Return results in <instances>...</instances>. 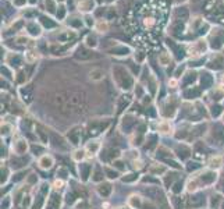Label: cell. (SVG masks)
Returning <instances> with one entry per match:
<instances>
[{
	"instance_id": "1",
	"label": "cell",
	"mask_w": 224,
	"mask_h": 209,
	"mask_svg": "<svg viewBox=\"0 0 224 209\" xmlns=\"http://www.w3.org/2000/svg\"><path fill=\"white\" fill-rule=\"evenodd\" d=\"M217 180V172L212 169H206L203 172H199L198 174H195L194 177L188 180L187 183V190L189 192H196L199 188H205L207 185L215 184V181Z\"/></svg>"
},
{
	"instance_id": "5",
	"label": "cell",
	"mask_w": 224,
	"mask_h": 209,
	"mask_svg": "<svg viewBox=\"0 0 224 209\" xmlns=\"http://www.w3.org/2000/svg\"><path fill=\"white\" fill-rule=\"evenodd\" d=\"M209 49V43L206 42L205 39H199L192 42L191 45L188 46V53L192 56V57H199V56H203L205 52Z\"/></svg>"
},
{
	"instance_id": "15",
	"label": "cell",
	"mask_w": 224,
	"mask_h": 209,
	"mask_svg": "<svg viewBox=\"0 0 224 209\" xmlns=\"http://www.w3.org/2000/svg\"><path fill=\"white\" fill-rule=\"evenodd\" d=\"M158 133L164 134V135H170V134H173V126H171V123H170L169 120L159 121V124H158Z\"/></svg>"
},
{
	"instance_id": "8",
	"label": "cell",
	"mask_w": 224,
	"mask_h": 209,
	"mask_svg": "<svg viewBox=\"0 0 224 209\" xmlns=\"http://www.w3.org/2000/svg\"><path fill=\"white\" fill-rule=\"evenodd\" d=\"M46 209H61V195L59 191H53L46 199Z\"/></svg>"
},
{
	"instance_id": "2",
	"label": "cell",
	"mask_w": 224,
	"mask_h": 209,
	"mask_svg": "<svg viewBox=\"0 0 224 209\" xmlns=\"http://www.w3.org/2000/svg\"><path fill=\"white\" fill-rule=\"evenodd\" d=\"M113 81L117 84V87L123 91H130L134 87V78L128 70L124 66H114L113 67Z\"/></svg>"
},
{
	"instance_id": "10",
	"label": "cell",
	"mask_w": 224,
	"mask_h": 209,
	"mask_svg": "<svg viewBox=\"0 0 224 209\" xmlns=\"http://www.w3.org/2000/svg\"><path fill=\"white\" fill-rule=\"evenodd\" d=\"M39 59H40V53H39V50H36V48H29L28 50H25V53H24L25 63L33 66Z\"/></svg>"
},
{
	"instance_id": "4",
	"label": "cell",
	"mask_w": 224,
	"mask_h": 209,
	"mask_svg": "<svg viewBox=\"0 0 224 209\" xmlns=\"http://www.w3.org/2000/svg\"><path fill=\"white\" fill-rule=\"evenodd\" d=\"M209 46L212 49H220L224 46V29L213 28L209 33Z\"/></svg>"
},
{
	"instance_id": "11",
	"label": "cell",
	"mask_w": 224,
	"mask_h": 209,
	"mask_svg": "<svg viewBox=\"0 0 224 209\" xmlns=\"http://www.w3.org/2000/svg\"><path fill=\"white\" fill-rule=\"evenodd\" d=\"M53 164H55V158H53L51 155H49V153L42 155V156H39V159H38V166H39L40 169H43V170L51 169Z\"/></svg>"
},
{
	"instance_id": "46",
	"label": "cell",
	"mask_w": 224,
	"mask_h": 209,
	"mask_svg": "<svg viewBox=\"0 0 224 209\" xmlns=\"http://www.w3.org/2000/svg\"><path fill=\"white\" fill-rule=\"evenodd\" d=\"M221 84L224 85V74H223V77H221Z\"/></svg>"
},
{
	"instance_id": "22",
	"label": "cell",
	"mask_w": 224,
	"mask_h": 209,
	"mask_svg": "<svg viewBox=\"0 0 224 209\" xmlns=\"http://www.w3.org/2000/svg\"><path fill=\"white\" fill-rule=\"evenodd\" d=\"M207 166H209V169L212 170H217L220 169L221 166H223V158L221 156H210L209 161H207Z\"/></svg>"
},
{
	"instance_id": "38",
	"label": "cell",
	"mask_w": 224,
	"mask_h": 209,
	"mask_svg": "<svg viewBox=\"0 0 224 209\" xmlns=\"http://www.w3.org/2000/svg\"><path fill=\"white\" fill-rule=\"evenodd\" d=\"M171 191H173L174 194H180L182 191V183L181 181H177L173 184V187H171Z\"/></svg>"
},
{
	"instance_id": "31",
	"label": "cell",
	"mask_w": 224,
	"mask_h": 209,
	"mask_svg": "<svg viewBox=\"0 0 224 209\" xmlns=\"http://www.w3.org/2000/svg\"><path fill=\"white\" fill-rule=\"evenodd\" d=\"M86 156V153H85V149H75V151L73 152V155H71V158H73V161L78 162V163H81L82 159Z\"/></svg>"
},
{
	"instance_id": "41",
	"label": "cell",
	"mask_w": 224,
	"mask_h": 209,
	"mask_svg": "<svg viewBox=\"0 0 224 209\" xmlns=\"http://www.w3.org/2000/svg\"><path fill=\"white\" fill-rule=\"evenodd\" d=\"M28 184L29 185H33V184H36L38 183V176L36 174H29V177H28Z\"/></svg>"
},
{
	"instance_id": "18",
	"label": "cell",
	"mask_w": 224,
	"mask_h": 209,
	"mask_svg": "<svg viewBox=\"0 0 224 209\" xmlns=\"http://www.w3.org/2000/svg\"><path fill=\"white\" fill-rule=\"evenodd\" d=\"M106 127H107V126L103 124V121H92L91 124H89L88 131H89V134H91V135H96V134L102 133V131L104 130Z\"/></svg>"
},
{
	"instance_id": "20",
	"label": "cell",
	"mask_w": 224,
	"mask_h": 209,
	"mask_svg": "<svg viewBox=\"0 0 224 209\" xmlns=\"http://www.w3.org/2000/svg\"><path fill=\"white\" fill-rule=\"evenodd\" d=\"M103 177H104V169L100 167L99 164L93 167V172H92V181L95 183H102L103 181Z\"/></svg>"
},
{
	"instance_id": "13",
	"label": "cell",
	"mask_w": 224,
	"mask_h": 209,
	"mask_svg": "<svg viewBox=\"0 0 224 209\" xmlns=\"http://www.w3.org/2000/svg\"><path fill=\"white\" fill-rule=\"evenodd\" d=\"M210 68H215V70H220L224 68V56H221L220 53H215L212 59L207 61Z\"/></svg>"
},
{
	"instance_id": "34",
	"label": "cell",
	"mask_w": 224,
	"mask_h": 209,
	"mask_svg": "<svg viewBox=\"0 0 224 209\" xmlns=\"http://www.w3.org/2000/svg\"><path fill=\"white\" fill-rule=\"evenodd\" d=\"M64 185H66V180L56 179L55 183H53V190H55V191H59V192H60V191L64 188Z\"/></svg>"
},
{
	"instance_id": "29",
	"label": "cell",
	"mask_w": 224,
	"mask_h": 209,
	"mask_svg": "<svg viewBox=\"0 0 224 209\" xmlns=\"http://www.w3.org/2000/svg\"><path fill=\"white\" fill-rule=\"evenodd\" d=\"M177 152H178V158L182 159V161H185V159H189V156H191V149L188 148L187 145H184L182 144L181 146H178V149H177Z\"/></svg>"
},
{
	"instance_id": "40",
	"label": "cell",
	"mask_w": 224,
	"mask_h": 209,
	"mask_svg": "<svg viewBox=\"0 0 224 209\" xmlns=\"http://www.w3.org/2000/svg\"><path fill=\"white\" fill-rule=\"evenodd\" d=\"M59 9L60 10H57V18H64V14H66V7H64V4H60V6H59Z\"/></svg>"
},
{
	"instance_id": "35",
	"label": "cell",
	"mask_w": 224,
	"mask_h": 209,
	"mask_svg": "<svg viewBox=\"0 0 224 209\" xmlns=\"http://www.w3.org/2000/svg\"><path fill=\"white\" fill-rule=\"evenodd\" d=\"M96 29L99 31V32H106V31L109 29V25H107L106 20H100L99 24L96 25Z\"/></svg>"
},
{
	"instance_id": "32",
	"label": "cell",
	"mask_w": 224,
	"mask_h": 209,
	"mask_svg": "<svg viewBox=\"0 0 224 209\" xmlns=\"http://www.w3.org/2000/svg\"><path fill=\"white\" fill-rule=\"evenodd\" d=\"M138 180V173H127L124 176H121V181L124 183H134Z\"/></svg>"
},
{
	"instance_id": "27",
	"label": "cell",
	"mask_w": 224,
	"mask_h": 209,
	"mask_svg": "<svg viewBox=\"0 0 224 209\" xmlns=\"http://www.w3.org/2000/svg\"><path fill=\"white\" fill-rule=\"evenodd\" d=\"M68 139H70L71 144H78L79 139H81V128L74 127L73 130L68 133Z\"/></svg>"
},
{
	"instance_id": "3",
	"label": "cell",
	"mask_w": 224,
	"mask_h": 209,
	"mask_svg": "<svg viewBox=\"0 0 224 209\" xmlns=\"http://www.w3.org/2000/svg\"><path fill=\"white\" fill-rule=\"evenodd\" d=\"M180 100L177 99V96H167V99L163 102V106H161V116L164 117H173L177 113V106H178Z\"/></svg>"
},
{
	"instance_id": "45",
	"label": "cell",
	"mask_w": 224,
	"mask_h": 209,
	"mask_svg": "<svg viewBox=\"0 0 224 209\" xmlns=\"http://www.w3.org/2000/svg\"><path fill=\"white\" fill-rule=\"evenodd\" d=\"M36 2H38V0H29V3H31V4H35Z\"/></svg>"
},
{
	"instance_id": "43",
	"label": "cell",
	"mask_w": 224,
	"mask_h": 209,
	"mask_svg": "<svg viewBox=\"0 0 224 209\" xmlns=\"http://www.w3.org/2000/svg\"><path fill=\"white\" fill-rule=\"evenodd\" d=\"M10 205V201H9V197H4V202L2 201V209H7Z\"/></svg>"
},
{
	"instance_id": "7",
	"label": "cell",
	"mask_w": 224,
	"mask_h": 209,
	"mask_svg": "<svg viewBox=\"0 0 224 209\" xmlns=\"http://www.w3.org/2000/svg\"><path fill=\"white\" fill-rule=\"evenodd\" d=\"M28 149H29V145H28V141L25 138H18L17 141L13 142V152H14V155L22 156V155H25L28 152Z\"/></svg>"
},
{
	"instance_id": "42",
	"label": "cell",
	"mask_w": 224,
	"mask_h": 209,
	"mask_svg": "<svg viewBox=\"0 0 224 209\" xmlns=\"http://www.w3.org/2000/svg\"><path fill=\"white\" fill-rule=\"evenodd\" d=\"M169 85L171 87V88H177V85H178V79H177V78H171L169 81Z\"/></svg>"
},
{
	"instance_id": "39",
	"label": "cell",
	"mask_w": 224,
	"mask_h": 209,
	"mask_svg": "<svg viewBox=\"0 0 224 209\" xmlns=\"http://www.w3.org/2000/svg\"><path fill=\"white\" fill-rule=\"evenodd\" d=\"M199 167H200V164L196 163V162H189V163L187 164V170H188V172H192V170L199 169Z\"/></svg>"
},
{
	"instance_id": "17",
	"label": "cell",
	"mask_w": 224,
	"mask_h": 209,
	"mask_svg": "<svg viewBox=\"0 0 224 209\" xmlns=\"http://www.w3.org/2000/svg\"><path fill=\"white\" fill-rule=\"evenodd\" d=\"M75 56H77V59H79V60H91V59L95 57L93 52L86 49V48H78Z\"/></svg>"
},
{
	"instance_id": "37",
	"label": "cell",
	"mask_w": 224,
	"mask_h": 209,
	"mask_svg": "<svg viewBox=\"0 0 224 209\" xmlns=\"http://www.w3.org/2000/svg\"><path fill=\"white\" fill-rule=\"evenodd\" d=\"M218 202H223V201H221V198L218 197V195H213L212 198H210V203H209V206L210 208H213V206H215V208H217V205H218Z\"/></svg>"
},
{
	"instance_id": "30",
	"label": "cell",
	"mask_w": 224,
	"mask_h": 209,
	"mask_svg": "<svg viewBox=\"0 0 224 209\" xmlns=\"http://www.w3.org/2000/svg\"><path fill=\"white\" fill-rule=\"evenodd\" d=\"M97 38H96V35L95 33H88V37L85 38V46L86 48H91V49H95V48H97Z\"/></svg>"
},
{
	"instance_id": "19",
	"label": "cell",
	"mask_w": 224,
	"mask_h": 209,
	"mask_svg": "<svg viewBox=\"0 0 224 209\" xmlns=\"http://www.w3.org/2000/svg\"><path fill=\"white\" fill-rule=\"evenodd\" d=\"M89 78L92 79L93 82H99L104 78V71H103L100 67H95L89 71Z\"/></svg>"
},
{
	"instance_id": "25",
	"label": "cell",
	"mask_w": 224,
	"mask_h": 209,
	"mask_svg": "<svg viewBox=\"0 0 224 209\" xmlns=\"http://www.w3.org/2000/svg\"><path fill=\"white\" fill-rule=\"evenodd\" d=\"M103 169H104V176L107 177L109 180H117L120 179V173H118L117 169H114V167H110V166H103Z\"/></svg>"
},
{
	"instance_id": "6",
	"label": "cell",
	"mask_w": 224,
	"mask_h": 209,
	"mask_svg": "<svg viewBox=\"0 0 224 209\" xmlns=\"http://www.w3.org/2000/svg\"><path fill=\"white\" fill-rule=\"evenodd\" d=\"M128 205L134 209H153L152 205H148L146 206V199H143L142 197L139 195H131L130 199H128Z\"/></svg>"
},
{
	"instance_id": "14",
	"label": "cell",
	"mask_w": 224,
	"mask_h": 209,
	"mask_svg": "<svg viewBox=\"0 0 224 209\" xmlns=\"http://www.w3.org/2000/svg\"><path fill=\"white\" fill-rule=\"evenodd\" d=\"M93 6H95L93 0H78L77 2V9H78V11H82V13L92 11Z\"/></svg>"
},
{
	"instance_id": "26",
	"label": "cell",
	"mask_w": 224,
	"mask_h": 209,
	"mask_svg": "<svg viewBox=\"0 0 224 209\" xmlns=\"http://www.w3.org/2000/svg\"><path fill=\"white\" fill-rule=\"evenodd\" d=\"M213 81H215V78H213L212 74L206 73V74H202V77H200V85H202L203 89H207L210 88L213 85Z\"/></svg>"
},
{
	"instance_id": "36",
	"label": "cell",
	"mask_w": 224,
	"mask_h": 209,
	"mask_svg": "<svg viewBox=\"0 0 224 209\" xmlns=\"http://www.w3.org/2000/svg\"><path fill=\"white\" fill-rule=\"evenodd\" d=\"M7 180H9V169L4 166V167H2V185L6 184Z\"/></svg>"
},
{
	"instance_id": "44",
	"label": "cell",
	"mask_w": 224,
	"mask_h": 209,
	"mask_svg": "<svg viewBox=\"0 0 224 209\" xmlns=\"http://www.w3.org/2000/svg\"><path fill=\"white\" fill-rule=\"evenodd\" d=\"M218 190L221 191V192H224V176L221 177V180H220V183H218Z\"/></svg>"
},
{
	"instance_id": "21",
	"label": "cell",
	"mask_w": 224,
	"mask_h": 209,
	"mask_svg": "<svg viewBox=\"0 0 224 209\" xmlns=\"http://www.w3.org/2000/svg\"><path fill=\"white\" fill-rule=\"evenodd\" d=\"M27 29H28V33L32 35V37H39L40 33H42V28L36 24V21L27 22Z\"/></svg>"
},
{
	"instance_id": "12",
	"label": "cell",
	"mask_w": 224,
	"mask_h": 209,
	"mask_svg": "<svg viewBox=\"0 0 224 209\" xmlns=\"http://www.w3.org/2000/svg\"><path fill=\"white\" fill-rule=\"evenodd\" d=\"M78 172H79V177H81L82 181H86L89 176H92V172H93V167L89 163H79L78 166Z\"/></svg>"
},
{
	"instance_id": "16",
	"label": "cell",
	"mask_w": 224,
	"mask_h": 209,
	"mask_svg": "<svg viewBox=\"0 0 224 209\" xmlns=\"http://www.w3.org/2000/svg\"><path fill=\"white\" fill-rule=\"evenodd\" d=\"M166 172H167V167L163 166L161 163H154L148 169V173L150 176H161Z\"/></svg>"
},
{
	"instance_id": "28",
	"label": "cell",
	"mask_w": 224,
	"mask_h": 209,
	"mask_svg": "<svg viewBox=\"0 0 224 209\" xmlns=\"http://www.w3.org/2000/svg\"><path fill=\"white\" fill-rule=\"evenodd\" d=\"M188 208H198V206H202L203 205V198L200 195H194L188 199L187 202Z\"/></svg>"
},
{
	"instance_id": "33",
	"label": "cell",
	"mask_w": 224,
	"mask_h": 209,
	"mask_svg": "<svg viewBox=\"0 0 224 209\" xmlns=\"http://www.w3.org/2000/svg\"><path fill=\"white\" fill-rule=\"evenodd\" d=\"M68 176H70V172H68V169L64 166H60L57 170V179H61V180H66L68 179Z\"/></svg>"
},
{
	"instance_id": "47",
	"label": "cell",
	"mask_w": 224,
	"mask_h": 209,
	"mask_svg": "<svg viewBox=\"0 0 224 209\" xmlns=\"http://www.w3.org/2000/svg\"><path fill=\"white\" fill-rule=\"evenodd\" d=\"M221 120H223V124H224V112H223V114H221Z\"/></svg>"
},
{
	"instance_id": "48",
	"label": "cell",
	"mask_w": 224,
	"mask_h": 209,
	"mask_svg": "<svg viewBox=\"0 0 224 209\" xmlns=\"http://www.w3.org/2000/svg\"><path fill=\"white\" fill-rule=\"evenodd\" d=\"M221 209H224V201L221 202Z\"/></svg>"
},
{
	"instance_id": "24",
	"label": "cell",
	"mask_w": 224,
	"mask_h": 209,
	"mask_svg": "<svg viewBox=\"0 0 224 209\" xmlns=\"http://www.w3.org/2000/svg\"><path fill=\"white\" fill-rule=\"evenodd\" d=\"M158 61L160 66L166 67L170 64V61H171V52L169 50H163L161 53H159V57H158Z\"/></svg>"
},
{
	"instance_id": "9",
	"label": "cell",
	"mask_w": 224,
	"mask_h": 209,
	"mask_svg": "<svg viewBox=\"0 0 224 209\" xmlns=\"http://www.w3.org/2000/svg\"><path fill=\"white\" fill-rule=\"evenodd\" d=\"M100 148H102V142H100L99 139H91V141L86 142L84 149H85L86 156H95V155L99 153Z\"/></svg>"
},
{
	"instance_id": "23",
	"label": "cell",
	"mask_w": 224,
	"mask_h": 209,
	"mask_svg": "<svg viewBox=\"0 0 224 209\" xmlns=\"http://www.w3.org/2000/svg\"><path fill=\"white\" fill-rule=\"evenodd\" d=\"M113 191V187L110 183H102V184H99V187H97V192H99L100 197H104L107 198L110 194H112Z\"/></svg>"
},
{
	"instance_id": "49",
	"label": "cell",
	"mask_w": 224,
	"mask_h": 209,
	"mask_svg": "<svg viewBox=\"0 0 224 209\" xmlns=\"http://www.w3.org/2000/svg\"><path fill=\"white\" fill-rule=\"evenodd\" d=\"M20 209H27V208H20Z\"/></svg>"
}]
</instances>
